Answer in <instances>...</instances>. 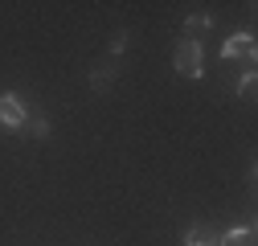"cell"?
<instances>
[{"label": "cell", "instance_id": "cell-5", "mask_svg": "<svg viewBox=\"0 0 258 246\" xmlns=\"http://www.w3.org/2000/svg\"><path fill=\"white\" fill-rule=\"evenodd\" d=\"M184 246H217V230H209L205 222L201 226H188L184 230Z\"/></svg>", "mask_w": 258, "mask_h": 246}, {"label": "cell", "instance_id": "cell-7", "mask_svg": "<svg viewBox=\"0 0 258 246\" xmlns=\"http://www.w3.org/2000/svg\"><path fill=\"white\" fill-rule=\"evenodd\" d=\"M111 86V70L107 66H90V90H107Z\"/></svg>", "mask_w": 258, "mask_h": 246}, {"label": "cell", "instance_id": "cell-4", "mask_svg": "<svg viewBox=\"0 0 258 246\" xmlns=\"http://www.w3.org/2000/svg\"><path fill=\"white\" fill-rule=\"evenodd\" d=\"M217 246H254V222H246V226H234V230L217 234Z\"/></svg>", "mask_w": 258, "mask_h": 246}, {"label": "cell", "instance_id": "cell-10", "mask_svg": "<svg viewBox=\"0 0 258 246\" xmlns=\"http://www.w3.org/2000/svg\"><path fill=\"white\" fill-rule=\"evenodd\" d=\"M123 45H127V33H115V41H111V49H115V53H123Z\"/></svg>", "mask_w": 258, "mask_h": 246}, {"label": "cell", "instance_id": "cell-6", "mask_svg": "<svg viewBox=\"0 0 258 246\" xmlns=\"http://www.w3.org/2000/svg\"><path fill=\"white\" fill-rule=\"evenodd\" d=\"M238 99H242V103H254V99H258V78H254V70H246V78H242V86H238Z\"/></svg>", "mask_w": 258, "mask_h": 246}, {"label": "cell", "instance_id": "cell-8", "mask_svg": "<svg viewBox=\"0 0 258 246\" xmlns=\"http://www.w3.org/2000/svg\"><path fill=\"white\" fill-rule=\"evenodd\" d=\"M209 25H213V17H188V21H184V33H188V41L197 37V33H205Z\"/></svg>", "mask_w": 258, "mask_h": 246}, {"label": "cell", "instance_id": "cell-1", "mask_svg": "<svg viewBox=\"0 0 258 246\" xmlns=\"http://www.w3.org/2000/svg\"><path fill=\"white\" fill-rule=\"evenodd\" d=\"M172 70L180 74V78H201L205 74V49H201V41H180L176 45V53H172Z\"/></svg>", "mask_w": 258, "mask_h": 246}, {"label": "cell", "instance_id": "cell-3", "mask_svg": "<svg viewBox=\"0 0 258 246\" xmlns=\"http://www.w3.org/2000/svg\"><path fill=\"white\" fill-rule=\"evenodd\" d=\"M0 123H5L9 132H21L29 123V115H25V107H21L17 95H0Z\"/></svg>", "mask_w": 258, "mask_h": 246}, {"label": "cell", "instance_id": "cell-2", "mask_svg": "<svg viewBox=\"0 0 258 246\" xmlns=\"http://www.w3.org/2000/svg\"><path fill=\"white\" fill-rule=\"evenodd\" d=\"M221 57H225V61H230V57H246L250 66H254V57H258L254 33H250V29H242V33H234V37H225V45H221Z\"/></svg>", "mask_w": 258, "mask_h": 246}, {"label": "cell", "instance_id": "cell-9", "mask_svg": "<svg viewBox=\"0 0 258 246\" xmlns=\"http://www.w3.org/2000/svg\"><path fill=\"white\" fill-rule=\"evenodd\" d=\"M33 136H37V140L49 136V119H37V123H33Z\"/></svg>", "mask_w": 258, "mask_h": 246}]
</instances>
